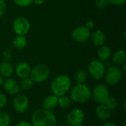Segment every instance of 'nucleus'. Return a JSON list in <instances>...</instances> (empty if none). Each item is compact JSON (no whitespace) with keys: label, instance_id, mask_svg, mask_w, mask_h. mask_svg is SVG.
<instances>
[{"label":"nucleus","instance_id":"nucleus-1","mask_svg":"<svg viewBox=\"0 0 126 126\" xmlns=\"http://www.w3.org/2000/svg\"><path fill=\"white\" fill-rule=\"evenodd\" d=\"M32 126H55L57 119L51 111L41 109L32 115Z\"/></svg>","mask_w":126,"mask_h":126},{"label":"nucleus","instance_id":"nucleus-2","mask_svg":"<svg viewBox=\"0 0 126 126\" xmlns=\"http://www.w3.org/2000/svg\"><path fill=\"white\" fill-rule=\"evenodd\" d=\"M71 80L67 75H60L55 78L51 83V89L57 97L64 95L70 89Z\"/></svg>","mask_w":126,"mask_h":126},{"label":"nucleus","instance_id":"nucleus-3","mask_svg":"<svg viewBox=\"0 0 126 126\" xmlns=\"http://www.w3.org/2000/svg\"><path fill=\"white\" fill-rule=\"evenodd\" d=\"M92 96V92L88 86L84 84H77L71 90V98L78 103L87 102Z\"/></svg>","mask_w":126,"mask_h":126},{"label":"nucleus","instance_id":"nucleus-4","mask_svg":"<svg viewBox=\"0 0 126 126\" xmlns=\"http://www.w3.org/2000/svg\"><path fill=\"white\" fill-rule=\"evenodd\" d=\"M49 75V69L44 64L36 65L30 72V79L33 82L41 83L45 81Z\"/></svg>","mask_w":126,"mask_h":126},{"label":"nucleus","instance_id":"nucleus-5","mask_svg":"<svg viewBox=\"0 0 126 126\" xmlns=\"http://www.w3.org/2000/svg\"><path fill=\"white\" fill-rule=\"evenodd\" d=\"M94 101L99 104H105L109 98V91L106 86L99 84L96 86L92 93Z\"/></svg>","mask_w":126,"mask_h":126},{"label":"nucleus","instance_id":"nucleus-6","mask_svg":"<svg viewBox=\"0 0 126 126\" xmlns=\"http://www.w3.org/2000/svg\"><path fill=\"white\" fill-rule=\"evenodd\" d=\"M89 72L91 77L94 80H100L104 77L106 69L101 61L94 60L92 61L89 66Z\"/></svg>","mask_w":126,"mask_h":126},{"label":"nucleus","instance_id":"nucleus-7","mask_svg":"<svg viewBox=\"0 0 126 126\" xmlns=\"http://www.w3.org/2000/svg\"><path fill=\"white\" fill-rule=\"evenodd\" d=\"M13 27L15 32L18 35H26L30 28V25L28 20L23 16L17 17L13 21Z\"/></svg>","mask_w":126,"mask_h":126},{"label":"nucleus","instance_id":"nucleus-8","mask_svg":"<svg viewBox=\"0 0 126 126\" xmlns=\"http://www.w3.org/2000/svg\"><path fill=\"white\" fill-rule=\"evenodd\" d=\"M104 75L105 80L108 84L114 85L120 80L122 78V72L117 66H110Z\"/></svg>","mask_w":126,"mask_h":126},{"label":"nucleus","instance_id":"nucleus-9","mask_svg":"<svg viewBox=\"0 0 126 126\" xmlns=\"http://www.w3.org/2000/svg\"><path fill=\"white\" fill-rule=\"evenodd\" d=\"M14 109L18 113H23L27 111L29 106V100L26 95L18 94L13 99V102Z\"/></svg>","mask_w":126,"mask_h":126},{"label":"nucleus","instance_id":"nucleus-10","mask_svg":"<svg viewBox=\"0 0 126 126\" xmlns=\"http://www.w3.org/2000/svg\"><path fill=\"white\" fill-rule=\"evenodd\" d=\"M83 120H84V113L83 111L78 109H75L71 111L66 117V121L71 126L82 123Z\"/></svg>","mask_w":126,"mask_h":126},{"label":"nucleus","instance_id":"nucleus-11","mask_svg":"<svg viewBox=\"0 0 126 126\" xmlns=\"http://www.w3.org/2000/svg\"><path fill=\"white\" fill-rule=\"evenodd\" d=\"M90 36L89 29L86 27H78L72 32L73 38L78 42H84L89 39Z\"/></svg>","mask_w":126,"mask_h":126},{"label":"nucleus","instance_id":"nucleus-12","mask_svg":"<svg viewBox=\"0 0 126 126\" xmlns=\"http://www.w3.org/2000/svg\"><path fill=\"white\" fill-rule=\"evenodd\" d=\"M4 89L8 94H16L18 92L20 86L16 80L13 78H8L4 83Z\"/></svg>","mask_w":126,"mask_h":126},{"label":"nucleus","instance_id":"nucleus-13","mask_svg":"<svg viewBox=\"0 0 126 126\" xmlns=\"http://www.w3.org/2000/svg\"><path fill=\"white\" fill-rule=\"evenodd\" d=\"M16 72L17 75L20 78L24 79L30 76L31 72V68L28 63L25 62H21L17 64L16 67Z\"/></svg>","mask_w":126,"mask_h":126},{"label":"nucleus","instance_id":"nucleus-14","mask_svg":"<svg viewBox=\"0 0 126 126\" xmlns=\"http://www.w3.org/2000/svg\"><path fill=\"white\" fill-rule=\"evenodd\" d=\"M58 97L55 94L47 96L42 103L44 109L48 111H52L55 109L58 106Z\"/></svg>","mask_w":126,"mask_h":126},{"label":"nucleus","instance_id":"nucleus-15","mask_svg":"<svg viewBox=\"0 0 126 126\" xmlns=\"http://www.w3.org/2000/svg\"><path fill=\"white\" fill-rule=\"evenodd\" d=\"M96 114L101 120H107L111 116V111L105 104H100L96 108Z\"/></svg>","mask_w":126,"mask_h":126},{"label":"nucleus","instance_id":"nucleus-16","mask_svg":"<svg viewBox=\"0 0 126 126\" xmlns=\"http://www.w3.org/2000/svg\"><path fill=\"white\" fill-rule=\"evenodd\" d=\"M92 41L95 46H102L106 40L105 34L101 30H96L92 32Z\"/></svg>","mask_w":126,"mask_h":126},{"label":"nucleus","instance_id":"nucleus-17","mask_svg":"<svg viewBox=\"0 0 126 126\" xmlns=\"http://www.w3.org/2000/svg\"><path fill=\"white\" fill-rule=\"evenodd\" d=\"M13 72V66L7 61L0 63V74L4 77H10Z\"/></svg>","mask_w":126,"mask_h":126},{"label":"nucleus","instance_id":"nucleus-18","mask_svg":"<svg viewBox=\"0 0 126 126\" xmlns=\"http://www.w3.org/2000/svg\"><path fill=\"white\" fill-rule=\"evenodd\" d=\"M111 54V49L107 46H101L97 51L98 57L100 60L102 61H107L110 58Z\"/></svg>","mask_w":126,"mask_h":126},{"label":"nucleus","instance_id":"nucleus-19","mask_svg":"<svg viewBox=\"0 0 126 126\" xmlns=\"http://www.w3.org/2000/svg\"><path fill=\"white\" fill-rule=\"evenodd\" d=\"M126 58V53L124 50L117 51L112 58V61L116 64H122L125 62Z\"/></svg>","mask_w":126,"mask_h":126},{"label":"nucleus","instance_id":"nucleus-20","mask_svg":"<svg viewBox=\"0 0 126 126\" xmlns=\"http://www.w3.org/2000/svg\"><path fill=\"white\" fill-rule=\"evenodd\" d=\"M13 45L16 49H23L27 45V38L24 35H18L13 40Z\"/></svg>","mask_w":126,"mask_h":126},{"label":"nucleus","instance_id":"nucleus-21","mask_svg":"<svg viewBox=\"0 0 126 126\" xmlns=\"http://www.w3.org/2000/svg\"><path fill=\"white\" fill-rule=\"evenodd\" d=\"M70 103H71V100L68 97H66L65 95L58 97V105H59V106L62 109H67L69 107Z\"/></svg>","mask_w":126,"mask_h":126},{"label":"nucleus","instance_id":"nucleus-22","mask_svg":"<svg viewBox=\"0 0 126 126\" xmlns=\"http://www.w3.org/2000/svg\"><path fill=\"white\" fill-rule=\"evenodd\" d=\"M10 123V115L4 111H0V126H8Z\"/></svg>","mask_w":126,"mask_h":126},{"label":"nucleus","instance_id":"nucleus-23","mask_svg":"<svg viewBox=\"0 0 126 126\" xmlns=\"http://www.w3.org/2000/svg\"><path fill=\"white\" fill-rule=\"evenodd\" d=\"M87 78L86 73L84 71H78L75 74V81L78 84H83Z\"/></svg>","mask_w":126,"mask_h":126},{"label":"nucleus","instance_id":"nucleus-24","mask_svg":"<svg viewBox=\"0 0 126 126\" xmlns=\"http://www.w3.org/2000/svg\"><path fill=\"white\" fill-rule=\"evenodd\" d=\"M32 84H33V81L30 79V78H26L21 80L19 86L21 87V89L24 90H27L32 86Z\"/></svg>","mask_w":126,"mask_h":126},{"label":"nucleus","instance_id":"nucleus-25","mask_svg":"<svg viewBox=\"0 0 126 126\" xmlns=\"http://www.w3.org/2000/svg\"><path fill=\"white\" fill-rule=\"evenodd\" d=\"M105 105L106 106V107L110 110V111H112V110H114L117 106V102L116 100V99H114V97H110L108 99L107 102L105 103Z\"/></svg>","mask_w":126,"mask_h":126},{"label":"nucleus","instance_id":"nucleus-26","mask_svg":"<svg viewBox=\"0 0 126 126\" xmlns=\"http://www.w3.org/2000/svg\"><path fill=\"white\" fill-rule=\"evenodd\" d=\"M14 2L18 6L27 7V6H29L32 2V0H14Z\"/></svg>","mask_w":126,"mask_h":126},{"label":"nucleus","instance_id":"nucleus-27","mask_svg":"<svg viewBox=\"0 0 126 126\" xmlns=\"http://www.w3.org/2000/svg\"><path fill=\"white\" fill-rule=\"evenodd\" d=\"M108 0H97L96 1V6L100 9L105 8L108 4Z\"/></svg>","mask_w":126,"mask_h":126},{"label":"nucleus","instance_id":"nucleus-28","mask_svg":"<svg viewBox=\"0 0 126 126\" xmlns=\"http://www.w3.org/2000/svg\"><path fill=\"white\" fill-rule=\"evenodd\" d=\"M7 97L4 94L0 93V108L4 107L7 104Z\"/></svg>","mask_w":126,"mask_h":126},{"label":"nucleus","instance_id":"nucleus-29","mask_svg":"<svg viewBox=\"0 0 126 126\" xmlns=\"http://www.w3.org/2000/svg\"><path fill=\"white\" fill-rule=\"evenodd\" d=\"M126 0H108V2L114 5H121L126 2Z\"/></svg>","mask_w":126,"mask_h":126},{"label":"nucleus","instance_id":"nucleus-30","mask_svg":"<svg viewBox=\"0 0 126 126\" xmlns=\"http://www.w3.org/2000/svg\"><path fill=\"white\" fill-rule=\"evenodd\" d=\"M5 3L3 0H0V17H1L5 11Z\"/></svg>","mask_w":126,"mask_h":126},{"label":"nucleus","instance_id":"nucleus-31","mask_svg":"<svg viewBox=\"0 0 126 126\" xmlns=\"http://www.w3.org/2000/svg\"><path fill=\"white\" fill-rule=\"evenodd\" d=\"M16 126H32V125L27 121H21V122H18L16 125Z\"/></svg>","mask_w":126,"mask_h":126},{"label":"nucleus","instance_id":"nucleus-32","mask_svg":"<svg viewBox=\"0 0 126 126\" xmlns=\"http://www.w3.org/2000/svg\"><path fill=\"white\" fill-rule=\"evenodd\" d=\"M32 1H34L36 4H41L42 3H44V0H32Z\"/></svg>","mask_w":126,"mask_h":126},{"label":"nucleus","instance_id":"nucleus-33","mask_svg":"<svg viewBox=\"0 0 126 126\" xmlns=\"http://www.w3.org/2000/svg\"><path fill=\"white\" fill-rule=\"evenodd\" d=\"M103 126H117V125H115V124L113 123H107L104 124Z\"/></svg>","mask_w":126,"mask_h":126},{"label":"nucleus","instance_id":"nucleus-34","mask_svg":"<svg viewBox=\"0 0 126 126\" xmlns=\"http://www.w3.org/2000/svg\"><path fill=\"white\" fill-rule=\"evenodd\" d=\"M3 82H4V79H3L2 76H1V75H0V86L3 83Z\"/></svg>","mask_w":126,"mask_h":126},{"label":"nucleus","instance_id":"nucleus-35","mask_svg":"<svg viewBox=\"0 0 126 126\" xmlns=\"http://www.w3.org/2000/svg\"><path fill=\"white\" fill-rule=\"evenodd\" d=\"M71 126H83L81 123H79V124H75V125H72Z\"/></svg>","mask_w":126,"mask_h":126},{"label":"nucleus","instance_id":"nucleus-36","mask_svg":"<svg viewBox=\"0 0 126 126\" xmlns=\"http://www.w3.org/2000/svg\"><path fill=\"white\" fill-rule=\"evenodd\" d=\"M123 70L126 71V64H124V66H123Z\"/></svg>","mask_w":126,"mask_h":126},{"label":"nucleus","instance_id":"nucleus-37","mask_svg":"<svg viewBox=\"0 0 126 126\" xmlns=\"http://www.w3.org/2000/svg\"><path fill=\"white\" fill-rule=\"evenodd\" d=\"M123 126H126V122H125V123H123Z\"/></svg>","mask_w":126,"mask_h":126},{"label":"nucleus","instance_id":"nucleus-38","mask_svg":"<svg viewBox=\"0 0 126 126\" xmlns=\"http://www.w3.org/2000/svg\"><path fill=\"white\" fill-rule=\"evenodd\" d=\"M65 126V125H62V126Z\"/></svg>","mask_w":126,"mask_h":126}]
</instances>
